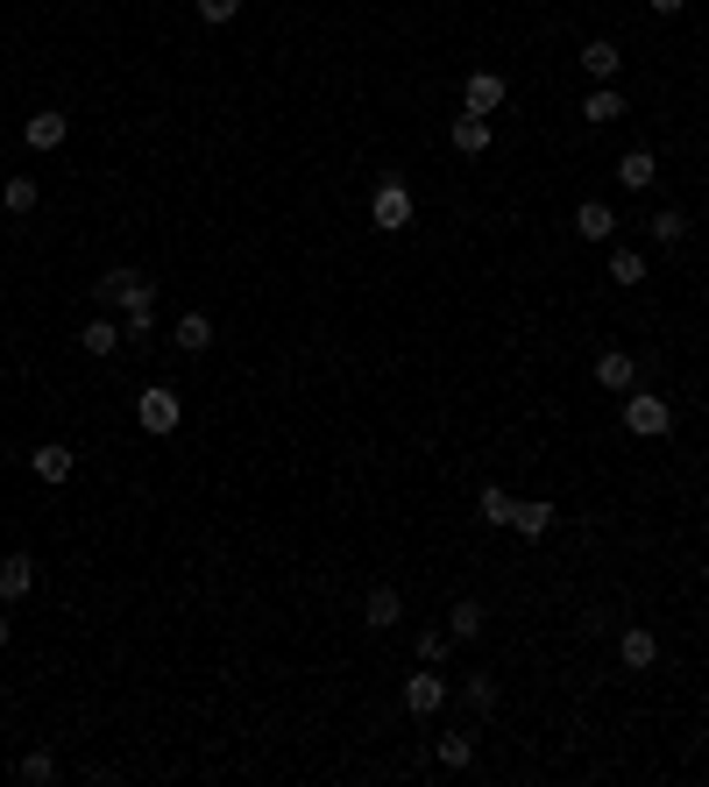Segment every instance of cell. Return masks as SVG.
Instances as JSON below:
<instances>
[{"instance_id": "cell-31", "label": "cell", "mask_w": 709, "mask_h": 787, "mask_svg": "<svg viewBox=\"0 0 709 787\" xmlns=\"http://www.w3.org/2000/svg\"><path fill=\"white\" fill-rule=\"evenodd\" d=\"M199 14L220 28V22H235V14H241V0H199Z\"/></svg>"}, {"instance_id": "cell-18", "label": "cell", "mask_w": 709, "mask_h": 787, "mask_svg": "<svg viewBox=\"0 0 709 787\" xmlns=\"http://www.w3.org/2000/svg\"><path fill=\"white\" fill-rule=\"evenodd\" d=\"M28 468H36L43 482H71V447L65 441H43L36 454H28Z\"/></svg>"}, {"instance_id": "cell-26", "label": "cell", "mask_w": 709, "mask_h": 787, "mask_svg": "<svg viewBox=\"0 0 709 787\" xmlns=\"http://www.w3.org/2000/svg\"><path fill=\"white\" fill-rule=\"evenodd\" d=\"M610 284H645V255L639 249H610Z\"/></svg>"}, {"instance_id": "cell-27", "label": "cell", "mask_w": 709, "mask_h": 787, "mask_svg": "<svg viewBox=\"0 0 709 787\" xmlns=\"http://www.w3.org/2000/svg\"><path fill=\"white\" fill-rule=\"evenodd\" d=\"M14 774H22L28 787H50V780H57V760H50V752H28V760L14 766Z\"/></svg>"}, {"instance_id": "cell-11", "label": "cell", "mask_w": 709, "mask_h": 787, "mask_svg": "<svg viewBox=\"0 0 709 787\" xmlns=\"http://www.w3.org/2000/svg\"><path fill=\"white\" fill-rule=\"evenodd\" d=\"M582 71H590V79H603V85H610L617 71H625V50H617L610 36H590V43H582Z\"/></svg>"}, {"instance_id": "cell-8", "label": "cell", "mask_w": 709, "mask_h": 787, "mask_svg": "<svg viewBox=\"0 0 709 787\" xmlns=\"http://www.w3.org/2000/svg\"><path fill=\"white\" fill-rule=\"evenodd\" d=\"M398 617H404V596H398V589H369V596H362V631H390V625H398Z\"/></svg>"}, {"instance_id": "cell-19", "label": "cell", "mask_w": 709, "mask_h": 787, "mask_svg": "<svg viewBox=\"0 0 709 787\" xmlns=\"http://www.w3.org/2000/svg\"><path fill=\"white\" fill-rule=\"evenodd\" d=\"M511 504H518V497H511L504 482H482V490H476V518L482 525H511Z\"/></svg>"}, {"instance_id": "cell-20", "label": "cell", "mask_w": 709, "mask_h": 787, "mask_svg": "<svg viewBox=\"0 0 709 787\" xmlns=\"http://www.w3.org/2000/svg\"><path fill=\"white\" fill-rule=\"evenodd\" d=\"M171 341L185 347V355H206V347H214V320H206V312H178V334Z\"/></svg>"}, {"instance_id": "cell-10", "label": "cell", "mask_w": 709, "mask_h": 787, "mask_svg": "<svg viewBox=\"0 0 709 787\" xmlns=\"http://www.w3.org/2000/svg\"><path fill=\"white\" fill-rule=\"evenodd\" d=\"M617 660H625L631 674H645V668L660 660V639H653L645 625H625V639H617Z\"/></svg>"}, {"instance_id": "cell-22", "label": "cell", "mask_w": 709, "mask_h": 787, "mask_svg": "<svg viewBox=\"0 0 709 787\" xmlns=\"http://www.w3.org/2000/svg\"><path fill=\"white\" fill-rule=\"evenodd\" d=\"M36 199H43V192H36V178H28V171H14L8 185H0V206H8L14 220H22V214H36Z\"/></svg>"}, {"instance_id": "cell-25", "label": "cell", "mask_w": 709, "mask_h": 787, "mask_svg": "<svg viewBox=\"0 0 709 787\" xmlns=\"http://www.w3.org/2000/svg\"><path fill=\"white\" fill-rule=\"evenodd\" d=\"M433 760H441V766H455V774H461V766H476V738H469V731H447L441 745H433Z\"/></svg>"}, {"instance_id": "cell-13", "label": "cell", "mask_w": 709, "mask_h": 787, "mask_svg": "<svg viewBox=\"0 0 709 787\" xmlns=\"http://www.w3.org/2000/svg\"><path fill=\"white\" fill-rule=\"evenodd\" d=\"M653 178H660L653 149H625V157H617V185L625 192H653Z\"/></svg>"}, {"instance_id": "cell-24", "label": "cell", "mask_w": 709, "mask_h": 787, "mask_svg": "<svg viewBox=\"0 0 709 787\" xmlns=\"http://www.w3.org/2000/svg\"><path fill=\"white\" fill-rule=\"evenodd\" d=\"M79 347H85V355H100V362H107L114 347H121V327H114V320H85V327H79Z\"/></svg>"}, {"instance_id": "cell-2", "label": "cell", "mask_w": 709, "mask_h": 787, "mask_svg": "<svg viewBox=\"0 0 709 787\" xmlns=\"http://www.w3.org/2000/svg\"><path fill=\"white\" fill-rule=\"evenodd\" d=\"M135 426L157 433V441H163V433H178V426H185V398H178L171 384H149L142 398H135Z\"/></svg>"}, {"instance_id": "cell-21", "label": "cell", "mask_w": 709, "mask_h": 787, "mask_svg": "<svg viewBox=\"0 0 709 787\" xmlns=\"http://www.w3.org/2000/svg\"><path fill=\"white\" fill-rule=\"evenodd\" d=\"M645 235H653L660 249H682V241H688V214H682V206H660V214L645 220Z\"/></svg>"}, {"instance_id": "cell-7", "label": "cell", "mask_w": 709, "mask_h": 787, "mask_svg": "<svg viewBox=\"0 0 709 787\" xmlns=\"http://www.w3.org/2000/svg\"><path fill=\"white\" fill-rule=\"evenodd\" d=\"M553 518H561V511H553L547 497H525V504H511V533H518V539H547Z\"/></svg>"}, {"instance_id": "cell-32", "label": "cell", "mask_w": 709, "mask_h": 787, "mask_svg": "<svg viewBox=\"0 0 709 787\" xmlns=\"http://www.w3.org/2000/svg\"><path fill=\"white\" fill-rule=\"evenodd\" d=\"M645 8H653V14H682L688 0H645Z\"/></svg>"}, {"instance_id": "cell-23", "label": "cell", "mask_w": 709, "mask_h": 787, "mask_svg": "<svg viewBox=\"0 0 709 787\" xmlns=\"http://www.w3.org/2000/svg\"><path fill=\"white\" fill-rule=\"evenodd\" d=\"M447 631H455V646H469V639H482V603H476V596H461L455 611H447Z\"/></svg>"}, {"instance_id": "cell-29", "label": "cell", "mask_w": 709, "mask_h": 787, "mask_svg": "<svg viewBox=\"0 0 709 787\" xmlns=\"http://www.w3.org/2000/svg\"><path fill=\"white\" fill-rule=\"evenodd\" d=\"M121 320H128V341H149V334H157V306H128Z\"/></svg>"}, {"instance_id": "cell-15", "label": "cell", "mask_w": 709, "mask_h": 787, "mask_svg": "<svg viewBox=\"0 0 709 787\" xmlns=\"http://www.w3.org/2000/svg\"><path fill=\"white\" fill-rule=\"evenodd\" d=\"M28 589H36V561H28V554H8V561H0V603H22Z\"/></svg>"}, {"instance_id": "cell-9", "label": "cell", "mask_w": 709, "mask_h": 787, "mask_svg": "<svg viewBox=\"0 0 709 787\" xmlns=\"http://www.w3.org/2000/svg\"><path fill=\"white\" fill-rule=\"evenodd\" d=\"M441 703H447V681L433 674V668H419L412 681H404V709H412V717H433Z\"/></svg>"}, {"instance_id": "cell-28", "label": "cell", "mask_w": 709, "mask_h": 787, "mask_svg": "<svg viewBox=\"0 0 709 787\" xmlns=\"http://www.w3.org/2000/svg\"><path fill=\"white\" fill-rule=\"evenodd\" d=\"M447 646H455V631H419V660H426V668H441V660H447Z\"/></svg>"}, {"instance_id": "cell-5", "label": "cell", "mask_w": 709, "mask_h": 787, "mask_svg": "<svg viewBox=\"0 0 709 787\" xmlns=\"http://www.w3.org/2000/svg\"><path fill=\"white\" fill-rule=\"evenodd\" d=\"M504 93H511L504 71H469V85H461V107H469V114H496V107H504Z\"/></svg>"}, {"instance_id": "cell-33", "label": "cell", "mask_w": 709, "mask_h": 787, "mask_svg": "<svg viewBox=\"0 0 709 787\" xmlns=\"http://www.w3.org/2000/svg\"><path fill=\"white\" fill-rule=\"evenodd\" d=\"M0 646H8V617H0Z\"/></svg>"}, {"instance_id": "cell-14", "label": "cell", "mask_w": 709, "mask_h": 787, "mask_svg": "<svg viewBox=\"0 0 709 787\" xmlns=\"http://www.w3.org/2000/svg\"><path fill=\"white\" fill-rule=\"evenodd\" d=\"M596 384L603 390H631V384H639V362H631L625 347H603V355H596Z\"/></svg>"}, {"instance_id": "cell-16", "label": "cell", "mask_w": 709, "mask_h": 787, "mask_svg": "<svg viewBox=\"0 0 709 787\" xmlns=\"http://www.w3.org/2000/svg\"><path fill=\"white\" fill-rule=\"evenodd\" d=\"M575 235H582V241H610V235H617V214H610L603 199H582V206H575Z\"/></svg>"}, {"instance_id": "cell-6", "label": "cell", "mask_w": 709, "mask_h": 787, "mask_svg": "<svg viewBox=\"0 0 709 787\" xmlns=\"http://www.w3.org/2000/svg\"><path fill=\"white\" fill-rule=\"evenodd\" d=\"M65 135H71V114H57V107H43V114L22 121V142L28 149H65Z\"/></svg>"}, {"instance_id": "cell-3", "label": "cell", "mask_w": 709, "mask_h": 787, "mask_svg": "<svg viewBox=\"0 0 709 787\" xmlns=\"http://www.w3.org/2000/svg\"><path fill=\"white\" fill-rule=\"evenodd\" d=\"M93 298L107 312H128V306H157V284H149L142 270H107V277L93 284Z\"/></svg>"}, {"instance_id": "cell-12", "label": "cell", "mask_w": 709, "mask_h": 787, "mask_svg": "<svg viewBox=\"0 0 709 787\" xmlns=\"http://www.w3.org/2000/svg\"><path fill=\"white\" fill-rule=\"evenodd\" d=\"M447 142H455L461 157H482V149H490V114H469V107H461L455 128H447Z\"/></svg>"}, {"instance_id": "cell-30", "label": "cell", "mask_w": 709, "mask_h": 787, "mask_svg": "<svg viewBox=\"0 0 709 787\" xmlns=\"http://www.w3.org/2000/svg\"><path fill=\"white\" fill-rule=\"evenodd\" d=\"M469 703L476 709H496V681L490 674H469Z\"/></svg>"}, {"instance_id": "cell-1", "label": "cell", "mask_w": 709, "mask_h": 787, "mask_svg": "<svg viewBox=\"0 0 709 787\" xmlns=\"http://www.w3.org/2000/svg\"><path fill=\"white\" fill-rule=\"evenodd\" d=\"M625 433H631V441H667V433H674V404L631 384L625 390Z\"/></svg>"}, {"instance_id": "cell-4", "label": "cell", "mask_w": 709, "mask_h": 787, "mask_svg": "<svg viewBox=\"0 0 709 787\" xmlns=\"http://www.w3.org/2000/svg\"><path fill=\"white\" fill-rule=\"evenodd\" d=\"M369 220L384 227V235H398V227H412V185H404V178H384V185L369 192Z\"/></svg>"}, {"instance_id": "cell-17", "label": "cell", "mask_w": 709, "mask_h": 787, "mask_svg": "<svg viewBox=\"0 0 709 787\" xmlns=\"http://www.w3.org/2000/svg\"><path fill=\"white\" fill-rule=\"evenodd\" d=\"M582 121H590V128H610V121H625V93H617V85H596V93L582 100Z\"/></svg>"}]
</instances>
